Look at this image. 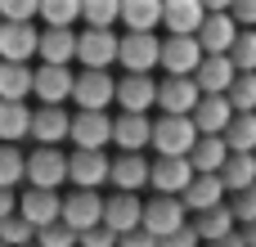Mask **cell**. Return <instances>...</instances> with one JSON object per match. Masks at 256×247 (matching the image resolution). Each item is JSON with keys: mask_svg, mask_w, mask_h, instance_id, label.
Wrapping results in <instances>:
<instances>
[{"mask_svg": "<svg viewBox=\"0 0 256 247\" xmlns=\"http://www.w3.org/2000/svg\"><path fill=\"white\" fill-rule=\"evenodd\" d=\"M104 225L122 238V234H130V230H140L144 225V202H140V194H112V198H104Z\"/></svg>", "mask_w": 256, "mask_h": 247, "instance_id": "obj_18", "label": "cell"}, {"mask_svg": "<svg viewBox=\"0 0 256 247\" xmlns=\"http://www.w3.org/2000/svg\"><path fill=\"white\" fill-rule=\"evenodd\" d=\"M225 194H230V189H225V180H220V176H194V180H189V189H184L180 198H184V207L198 216V212L220 207V202H225Z\"/></svg>", "mask_w": 256, "mask_h": 247, "instance_id": "obj_27", "label": "cell"}, {"mask_svg": "<svg viewBox=\"0 0 256 247\" xmlns=\"http://www.w3.org/2000/svg\"><path fill=\"white\" fill-rule=\"evenodd\" d=\"M194 230H198V238H202V243H216V238L234 234V230H238V220H234V212L220 202V207H212V212H198V216H194Z\"/></svg>", "mask_w": 256, "mask_h": 247, "instance_id": "obj_30", "label": "cell"}, {"mask_svg": "<svg viewBox=\"0 0 256 247\" xmlns=\"http://www.w3.org/2000/svg\"><path fill=\"white\" fill-rule=\"evenodd\" d=\"M189 117H194L198 135H225V126L234 122V104H230L225 94H202Z\"/></svg>", "mask_w": 256, "mask_h": 247, "instance_id": "obj_25", "label": "cell"}, {"mask_svg": "<svg viewBox=\"0 0 256 247\" xmlns=\"http://www.w3.org/2000/svg\"><path fill=\"white\" fill-rule=\"evenodd\" d=\"M148 171H153V162L144 153H117L112 158V171H108V184L122 189V194H140L148 184Z\"/></svg>", "mask_w": 256, "mask_h": 247, "instance_id": "obj_22", "label": "cell"}, {"mask_svg": "<svg viewBox=\"0 0 256 247\" xmlns=\"http://www.w3.org/2000/svg\"><path fill=\"white\" fill-rule=\"evenodd\" d=\"M198 99H202V90H198L194 76H162V81H158V108H162V112L189 117V112L198 108Z\"/></svg>", "mask_w": 256, "mask_h": 247, "instance_id": "obj_11", "label": "cell"}, {"mask_svg": "<svg viewBox=\"0 0 256 247\" xmlns=\"http://www.w3.org/2000/svg\"><path fill=\"white\" fill-rule=\"evenodd\" d=\"M189 162H194L198 176H220L225 162H230V144H225V135H198V144L189 148Z\"/></svg>", "mask_w": 256, "mask_h": 247, "instance_id": "obj_26", "label": "cell"}, {"mask_svg": "<svg viewBox=\"0 0 256 247\" xmlns=\"http://www.w3.org/2000/svg\"><path fill=\"white\" fill-rule=\"evenodd\" d=\"M202 4H207V14H225V9H230L234 0H202Z\"/></svg>", "mask_w": 256, "mask_h": 247, "instance_id": "obj_50", "label": "cell"}, {"mask_svg": "<svg viewBox=\"0 0 256 247\" xmlns=\"http://www.w3.org/2000/svg\"><path fill=\"white\" fill-rule=\"evenodd\" d=\"M32 247H40V243H32Z\"/></svg>", "mask_w": 256, "mask_h": 247, "instance_id": "obj_51", "label": "cell"}, {"mask_svg": "<svg viewBox=\"0 0 256 247\" xmlns=\"http://www.w3.org/2000/svg\"><path fill=\"white\" fill-rule=\"evenodd\" d=\"M230 14H234V22H238V27H256V0H234V4H230Z\"/></svg>", "mask_w": 256, "mask_h": 247, "instance_id": "obj_45", "label": "cell"}, {"mask_svg": "<svg viewBox=\"0 0 256 247\" xmlns=\"http://www.w3.org/2000/svg\"><path fill=\"white\" fill-rule=\"evenodd\" d=\"M18 216H27L36 230L63 220V198H58V189H36V184H27L22 198H18Z\"/></svg>", "mask_w": 256, "mask_h": 247, "instance_id": "obj_14", "label": "cell"}, {"mask_svg": "<svg viewBox=\"0 0 256 247\" xmlns=\"http://www.w3.org/2000/svg\"><path fill=\"white\" fill-rule=\"evenodd\" d=\"M40 14V0H0V18L4 22H32Z\"/></svg>", "mask_w": 256, "mask_h": 247, "instance_id": "obj_41", "label": "cell"}, {"mask_svg": "<svg viewBox=\"0 0 256 247\" xmlns=\"http://www.w3.org/2000/svg\"><path fill=\"white\" fill-rule=\"evenodd\" d=\"M238 234H243V243L256 247V220H248V225H238Z\"/></svg>", "mask_w": 256, "mask_h": 247, "instance_id": "obj_49", "label": "cell"}, {"mask_svg": "<svg viewBox=\"0 0 256 247\" xmlns=\"http://www.w3.org/2000/svg\"><path fill=\"white\" fill-rule=\"evenodd\" d=\"M81 18L86 27H112L122 22V0H81Z\"/></svg>", "mask_w": 256, "mask_h": 247, "instance_id": "obj_36", "label": "cell"}, {"mask_svg": "<svg viewBox=\"0 0 256 247\" xmlns=\"http://www.w3.org/2000/svg\"><path fill=\"white\" fill-rule=\"evenodd\" d=\"M117 104H122V112H148V108H158V81H153V72H126L117 81Z\"/></svg>", "mask_w": 256, "mask_h": 247, "instance_id": "obj_15", "label": "cell"}, {"mask_svg": "<svg viewBox=\"0 0 256 247\" xmlns=\"http://www.w3.org/2000/svg\"><path fill=\"white\" fill-rule=\"evenodd\" d=\"M234 40H238V22H234L230 9L202 18V27H198V45H202V54H230Z\"/></svg>", "mask_w": 256, "mask_h": 247, "instance_id": "obj_21", "label": "cell"}, {"mask_svg": "<svg viewBox=\"0 0 256 247\" xmlns=\"http://www.w3.org/2000/svg\"><path fill=\"white\" fill-rule=\"evenodd\" d=\"M225 144L230 153H256V112H234V122L225 126Z\"/></svg>", "mask_w": 256, "mask_h": 247, "instance_id": "obj_33", "label": "cell"}, {"mask_svg": "<svg viewBox=\"0 0 256 247\" xmlns=\"http://www.w3.org/2000/svg\"><path fill=\"white\" fill-rule=\"evenodd\" d=\"M230 212H234V220H238V225L256 220V184H252V189H238V194L230 198Z\"/></svg>", "mask_w": 256, "mask_h": 247, "instance_id": "obj_42", "label": "cell"}, {"mask_svg": "<svg viewBox=\"0 0 256 247\" xmlns=\"http://www.w3.org/2000/svg\"><path fill=\"white\" fill-rule=\"evenodd\" d=\"M198 171H194V162L189 158H158L153 162V171H148V189L153 194H184L189 189V180H194Z\"/></svg>", "mask_w": 256, "mask_h": 247, "instance_id": "obj_17", "label": "cell"}, {"mask_svg": "<svg viewBox=\"0 0 256 247\" xmlns=\"http://www.w3.org/2000/svg\"><path fill=\"white\" fill-rule=\"evenodd\" d=\"M202 18H207L202 0H162V27H166V36H198Z\"/></svg>", "mask_w": 256, "mask_h": 247, "instance_id": "obj_20", "label": "cell"}, {"mask_svg": "<svg viewBox=\"0 0 256 247\" xmlns=\"http://www.w3.org/2000/svg\"><path fill=\"white\" fill-rule=\"evenodd\" d=\"M72 81H76L72 68L40 63V68L32 72V94H36L40 104H68V99H72Z\"/></svg>", "mask_w": 256, "mask_h": 247, "instance_id": "obj_10", "label": "cell"}, {"mask_svg": "<svg viewBox=\"0 0 256 247\" xmlns=\"http://www.w3.org/2000/svg\"><path fill=\"white\" fill-rule=\"evenodd\" d=\"M76 247H117V234H112L108 225H94V230H81Z\"/></svg>", "mask_w": 256, "mask_h": 247, "instance_id": "obj_43", "label": "cell"}, {"mask_svg": "<svg viewBox=\"0 0 256 247\" xmlns=\"http://www.w3.org/2000/svg\"><path fill=\"white\" fill-rule=\"evenodd\" d=\"M72 104L86 112H108V104H117V81L108 68H81L72 81Z\"/></svg>", "mask_w": 256, "mask_h": 247, "instance_id": "obj_1", "label": "cell"}, {"mask_svg": "<svg viewBox=\"0 0 256 247\" xmlns=\"http://www.w3.org/2000/svg\"><path fill=\"white\" fill-rule=\"evenodd\" d=\"M230 58H234L238 72H256V27H238V40H234Z\"/></svg>", "mask_w": 256, "mask_h": 247, "instance_id": "obj_39", "label": "cell"}, {"mask_svg": "<svg viewBox=\"0 0 256 247\" xmlns=\"http://www.w3.org/2000/svg\"><path fill=\"white\" fill-rule=\"evenodd\" d=\"M202 58H207V54H202L198 36H166V40H162V63H158V68H162L166 76H194Z\"/></svg>", "mask_w": 256, "mask_h": 247, "instance_id": "obj_8", "label": "cell"}, {"mask_svg": "<svg viewBox=\"0 0 256 247\" xmlns=\"http://www.w3.org/2000/svg\"><path fill=\"white\" fill-rule=\"evenodd\" d=\"M27 180V158L18 153V144H0V189H18Z\"/></svg>", "mask_w": 256, "mask_h": 247, "instance_id": "obj_34", "label": "cell"}, {"mask_svg": "<svg viewBox=\"0 0 256 247\" xmlns=\"http://www.w3.org/2000/svg\"><path fill=\"white\" fill-rule=\"evenodd\" d=\"M0 22H4V18H0Z\"/></svg>", "mask_w": 256, "mask_h": 247, "instance_id": "obj_52", "label": "cell"}, {"mask_svg": "<svg viewBox=\"0 0 256 247\" xmlns=\"http://www.w3.org/2000/svg\"><path fill=\"white\" fill-rule=\"evenodd\" d=\"M0 247H4V243H0Z\"/></svg>", "mask_w": 256, "mask_h": 247, "instance_id": "obj_53", "label": "cell"}, {"mask_svg": "<svg viewBox=\"0 0 256 247\" xmlns=\"http://www.w3.org/2000/svg\"><path fill=\"white\" fill-rule=\"evenodd\" d=\"M68 140H72L76 148H108V144H112V117H108V112H86V108H76Z\"/></svg>", "mask_w": 256, "mask_h": 247, "instance_id": "obj_13", "label": "cell"}, {"mask_svg": "<svg viewBox=\"0 0 256 247\" xmlns=\"http://www.w3.org/2000/svg\"><path fill=\"white\" fill-rule=\"evenodd\" d=\"M68 130H72V112H68L63 104H40V108H32V140H36V144L63 148Z\"/></svg>", "mask_w": 256, "mask_h": 247, "instance_id": "obj_12", "label": "cell"}, {"mask_svg": "<svg viewBox=\"0 0 256 247\" xmlns=\"http://www.w3.org/2000/svg\"><path fill=\"white\" fill-rule=\"evenodd\" d=\"M36 18H45V27H72L81 18V0H40Z\"/></svg>", "mask_w": 256, "mask_h": 247, "instance_id": "obj_37", "label": "cell"}, {"mask_svg": "<svg viewBox=\"0 0 256 247\" xmlns=\"http://www.w3.org/2000/svg\"><path fill=\"white\" fill-rule=\"evenodd\" d=\"M220 180H225V189H230V194L252 189V184H256V153H230V162H225Z\"/></svg>", "mask_w": 256, "mask_h": 247, "instance_id": "obj_31", "label": "cell"}, {"mask_svg": "<svg viewBox=\"0 0 256 247\" xmlns=\"http://www.w3.org/2000/svg\"><path fill=\"white\" fill-rule=\"evenodd\" d=\"M117 45H122V36L112 27H86V32H76V63L81 68H112Z\"/></svg>", "mask_w": 256, "mask_h": 247, "instance_id": "obj_5", "label": "cell"}, {"mask_svg": "<svg viewBox=\"0 0 256 247\" xmlns=\"http://www.w3.org/2000/svg\"><path fill=\"white\" fill-rule=\"evenodd\" d=\"M112 144L122 153H144L153 144V122L148 112H117L112 117Z\"/></svg>", "mask_w": 256, "mask_h": 247, "instance_id": "obj_16", "label": "cell"}, {"mask_svg": "<svg viewBox=\"0 0 256 247\" xmlns=\"http://www.w3.org/2000/svg\"><path fill=\"white\" fill-rule=\"evenodd\" d=\"M63 225H72L76 234L104 225V194L99 189H72L63 198Z\"/></svg>", "mask_w": 256, "mask_h": 247, "instance_id": "obj_9", "label": "cell"}, {"mask_svg": "<svg viewBox=\"0 0 256 247\" xmlns=\"http://www.w3.org/2000/svg\"><path fill=\"white\" fill-rule=\"evenodd\" d=\"M32 72L27 63H4L0 58V99H27L32 94Z\"/></svg>", "mask_w": 256, "mask_h": 247, "instance_id": "obj_32", "label": "cell"}, {"mask_svg": "<svg viewBox=\"0 0 256 247\" xmlns=\"http://www.w3.org/2000/svg\"><path fill=\"white\" fill-rule=\"evenodd\" d=\"M194 144H198V126H194V117L162 112V117L153 122V148H158V158H189Z\"/></svg>", "mask_w": 256, "mask_h": 247, "instance_id": "obj_2", "label": "cell"}, {"mask_svg": "<svg viewBox=\"0 0 256 247\" xmlns=\"http://www.w3.org/2000/svg\"><path fill=\"white\" fill-rule=\"evenodd\" d=\"M36 45H40V27H32V22H0V58L4 63L36 58Z\"/></svg>", "mask_w": 256, "mask_h": 247, "instance_id": "obj_19", "label": "cell"}, {"mask_svg": "<svg viewBox=\"0 0 256 247\" xmlns=\"http://www.w3.org/2000/svg\"><path fill=\"white\" fill-rule=\"evenodd\" d=\"M117 63L126 72H153L162 63V36L158 32H126L117 45Z\"/></svg>", "mask_w": 256, "mask_h": 247, "instance_id": "obj_4", "label": "cell"}, {"mask_svg": "<svg viewBox=\"0 0 256 247\" xmlns=\"http://www.w3.org/2000/svg\"><path fill=\"white\" fill-rule=\"evenodd\" d=\"M126 32H158L162 27V0H122Z\"/></svg>", "mask_w": 256, "mask_h": 247, "instance_id": "obj_29", "label": "cell"}, {"mask_svg": "<svg viewBox=\"0 0 256 247\" xmlns=\"http://www.w3.org/2000/svg\"><path fill=\"white\" fill-rule=\"evenodd\" d=\"M14 212H18V194H14V189H0V220L14 216Z\"/></svg>", "mask_w": 256, "mask_h": 247, "instance_id": "obj_47", "label": "cell"}, {"mask_svg": "<svg viewBox=\"0 0 256 247\" xmlns=\"http://www.w3.org/2000/svg\"><path fill=\"white\" fill-rule=\"evenodd\" d=\"M32 140V108L22 99H0V144Z\"/></svg>", "mask_w": 256, "mask_h": 247, "instance_id": "obj_28", "label": "cell"}, {"mask_svg": "<svg viewBox=\"0 0 256 247\" xmlns=\"http://www.w3.org/2000/svg\"><path fill=\"white\" fill-rule=\"evenodd\" d=\"M184 212H189L184 198H176V194H153V198L144 202V225H140V230H148L153 238H166V234H176V230L189 225Z\"/></svg>", "mask_w": 256, "mask_h": 247, "instance_id": "obj_3", "label": "cell"}, {"mask_svg": "<svg viewBox=\"0 0 256 247\" xmlns=\"http://www.w3.org/2000/svg\"><path fill=\"white\" fill-rule=\"evenodd\" d=\"M202 247H248V243H243V234L234 230V234H225V238H216V243H202Z\"/></svg>", "mask_w": 256, "mask_h": 247, "instance_id": "obj_48", "label": "cell"}, {"mask_svg": "<svg viewBox=\"0 0 256 247\" xmlns=\"http://www.w3.org/2000/svg\"><path fill=\"white\" fill-rule=\"evenodd\" d=\"M225 99L234 104V112H256V72H238Z\"/></svg>", "mask_w": 256, "mask_h": 247, "instance_id": "obj_38", "label": "cell"}, {"mask_svg": "<svg viewBox=\"0 0 256 247\" xmlns=\"http://www.w3.org/2000/svg\"><path fill=\"white\" fill-rule=\"evenodd\" d=\"M68 180V153L54 148V144H36L27 153V184L36 189H58Z\"/></svg>", "mask_w": 256, "mask_h": 247, "instance_id": "obj_6", "label": "cell"}, {"mask_svg": "<svg viewBox=\"0 0 256 247\" xmlns=\"http://www.w3.org/2000/svg\"><path fill=\"white\" fill-rule=\"evenodd\" d=\"M117 247H162V243H158L148 230H130V234H122V238H117Z\"/></svg>", "mask_w": 256, "mask_h": 247, "instance_id": "obj_46", "label": "cell"}, {"mask_svg": "<svg viewBox=\"0 0 256 247\" xmlns=\"http://www.w3.org/2000/svg\"><path fill=\"white\" fill-rule=\"evenodd\" d=\"M162 247H202V238H198V230L194 225H184V230H176V234H166V238H158Z\"/></svg>", "mask_w": 256, "mask_h": 247, "instance_id": "obj_44", "label": "cell"}, {"mask_svg": "<svg viewBox=\"0 0 256 247\" xmlns=\"http://www.w3.org/2000/svg\"><path fill=\"white\" fill-rule=\"evenodd\" d=\"M0 243H4V247H32V243H36V225H32L27 216L14 212V216L0 220Z\"/></svg>", "mask_w": 256, "mask_h": 247, "instance_id": "obj_35", "label": "cell"}, {"mask_svg": "<svg viewBox=\"0 0 256 247\" xmlns=\"http://www.w3.org/2000/svg\"><path fill=\"white\" fill-rule=\"evenodd\" d=\"M234 76H238V68H234L230 54H207V58L198 63V72H194V81H198L202 94H230Z\"/></svg>", "mask_w": 256, "mask_h": 247, "instance_id": "obj_23", "label": "cell"}, {"mask_svg": "<svg viewBox=\"0 0 256 247\" xmlns=\"http://www.w3.org/2000/svg\"><path fill=\"white\" fill-rule=\"evenodd\" d=\"M76 238H81V234H76L72 225H63V220L36 230V243H40V247H76Z\"/></svg>", "mask_w": 256, "mask_h": 247, "instance_id": "obj_40", "label": "cell"}, {"mask_svg": "<svg viewBox=\"0 0 256 247\" xmlns=\"http://www.w3.org/2000/svg\"><path fill=\"white\" fill-rule=\"evenodd\" d=\"M108 171H112V158L104 148H72L68 153V180L76 189H99L108 184Z\"/></svg>", "mask_w": 256, "mask_h": 247, "instance_id": "obj_7", "label": "cell"}, {"mask_svg": "<svg viewBox=\"0 0 256 247\" xmlns=\"http://www.w3.org/2000/svg\"><path fill=\"white\" fill-rule=\"evenodd\" d=\"M36 58H40V63H58V68H72V58H76V32H72V27H40V45H36Z\"/></svg>", "mask_w": 256, "mask_h": 247, "instance_id": "obj_24", "label": "cell"}]
</instances>
